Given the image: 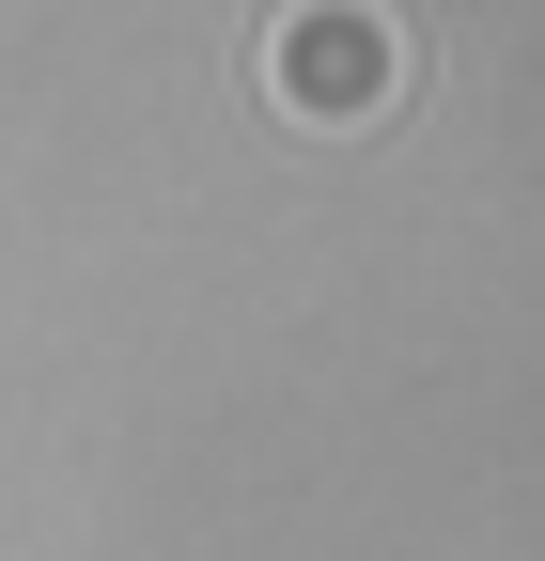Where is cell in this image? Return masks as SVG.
Masks as SVG:
<instances>
[{
    "mask_svg": "<svg viewBox=\"0 0 545 561\" xmlns=\"http://www.w3.org/2000/svg\"><path fill=\"white\" fill-rule=\"evenodd\" d=\"M405 79H421V47H405L390 16H359V0H312V16L265 32V94H281L297 125H374Z\"/></svg>",
    "mask_w": 545,
    "mask_h": 561,
    "instance_id": "6da1fadb",
    "label": "cell"
}]
</instances>
